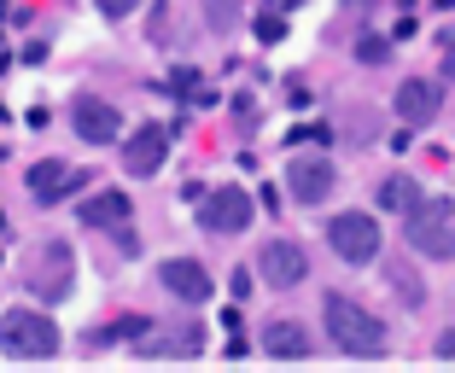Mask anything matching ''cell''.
<instances>
[{"mask_svg": "<svg viewBox=\"0 0 455 373\" xmlns=\"http://www.w3.org/2000/svg\"><path fill=\"white\" fill-rule=\"evenodd\" d=\"M275 6H298V0H275Z\"/></svg>", "mask_w": 455, "mask_h": 373, "instance_id": "26", "label": "cell"}, {"mask_svg": "<svg viewBox=\"0 0 455 373\" xmlns=\"http://www.w3.org/2000/svg\"><path fill=\"white\" fill-rule=\"evenodd\" d=\"M76 186H88V175L70 170V163H59V158H41L36 170H29V193H36V204H65Z\"/></svg>", "mask_w": 455, "mask_h": 373, "instance_id": "11", "label": "cell"}, {"mask_svg": "<svg viewBox=\"0 0 455 373\" xmlns=\"http://www.w3.org/2000/svg\"><path fill=\"white\" fill-rule=\"evenodd\" d=\"M140 350H147V356H199L204 350V338L199 333H175V338H140Z\"/></svg>", "mask_w": 455, "mask_h": 373, "instance_id": "16", "label": "cell"}, {"mask_svg": "<svg viewBox=\"0 0 455 373\" xmlns=\"http://www.w3.org/2000/svg\"><path fill=\"white\" fill-rule=\"evenodd\" d=\"M286 140H292V147H327V140H333V129H327V123H304V129H292Z\"/></svg>", "mask_w": 455, "mask_h": 373, "instance_id": "20", "label": "cell"}, {"mask_svg": "<svg viewBox=\"0 0 455 373\" xmlns=\"http://www.w3.org/2000/svg\"><path fill=\"white\" fill-rule=\"evenodd\" d=\"M356 59H362V65H386V59H391V41L386 36H362L356 41Z\"/></svg>", "mask_w": 455, "mask_h": 373, "instance_id": "19", "label": "cell"}, {"mask_svg": "<svg viewBox=\"0 0 455 373\" xmlns=\"http://www.w3.org/2000/svg\"><path fill=\"white\" fill-rule=\"evenodd\" d=\"M82 227H106V234H117V227L134 222V199L123 193V186H106V193H94V199H82Z\"/></svg>", "mask_w": 455, "mask_h": 373, "instance_id": "13", "label": "cell"}, {"mask_svg": "<svg viewBox=\"0 0 455 373\" xmlns=\"http://www.w3.org/2000/svg\"><path fill=\"white\" fill-rule=\"evenodd\" d=\"M94 6H100V12H106V18H129L134 6H140V0H94Z\"/></svg>", "mask_w": 455, "mask_h": 373, "instance_id": "23", "label": "cell"}, {"mask_svg": "<svg viewBox=\"0 0 455 373\" xmlns=\"http://www.w3.org/2000/svg\"><path fill=\"white\" fill-rule=\"evenodd\" d=\"M0 350H6V356H24V361L53 356L59 350L53 315H41V309H6V315H0Z\"/></svg>", "mask_w": 455, "mask_h": 373, "instance_id": "3", "label": "cell"}, {"mask_svg": "<svg viewBox=\"0 0 455 373\" xmlns=\"http://www.w3.org/2000/svg\"><path fill=\"white\" fill-rule=\"evenodd\" d=\"M164 158H170V129H164V123H140V129L123 140V170H129L134 181L158 175Z\"/></svg>", "mask_w": 455, "mask_h": 373, "instance_id": "8", "label": "cell"}, {"mask_svg": "<svg viewBox=\"0 0 455 373\" xmlns=\"http://www.w3.org/2000/svg\"><path fill=\"white\" fill-rule=\"evenodd\" d=\"M204 18H211V29H234V18H240V0H204Z\"/></svg>", "mask_w": 455, "mask_h": 373, "instance_id": "18", "label": "cell"}, {"mask_svg": "<svg viewBox=\"0 0 455 373\" xmlns=\"http://www.w3.org/2000/svg\"><path fill=\"white\" fill-rule=\"evenodd\" d=\"M443 76H450V82H455V47H450V59H443Z\"/></svg>", "mask_w": 455, "mask_h": 373, "instance_id": "25", "label": "cell"}, {"mask_svg": "<svg viewBox=\"0 0 455 373\" xmlns=\"http://www.w3.org/2000/svg\"><path fill=\"white\" fill-rule=\"evenodd\" d=\"M0 123H6V106H0Z\"/></svg>", "mask_w": 455, "mask_h": 373, "instance_id": "28", "label": "cell"}, {"mask_svg": "<svg viewBox=\"0 0 455 373\" xmlns=\"http://www.w3.org/2000/svg\"><path fill=\"white\" fill-rule=\"evenodd\" d=\"M70 123H76V134L88 140V147H111V140H123L117 106H106V99H94V93H82L76 106H70Z\"/></svg>", "mask_w": 455, "mask_h": 373, "instance_id": "10", "label": "cell"}, {"mask_svg": "<svg viewBox=\"0 0 455 373\" xmlns=\"http://www.w3.org/2000/svg\"><path fill=\"white\" fill-rule=\"evenodd\" d=\"M263 350H268V356H281V361H304L309 350H315V338H309L298 321H275V327L263 333Z\"/></svg>", "mask_w": 455, "mask_h": 373, "instance_id": "15", "label": "cell"}, {"mask_svg": "<svg viewBox=\"0 0 455 373\" xmlns=\"http://www.w3.org/2000/svg\"><path fill=\"white\" fill-rule=\"evenodd\" d=\"M257 41H263V47H275V41H286V18L263 12V18H257Z\"/></svg>", "mask_w": 455, "mask_h": 373, "instance_id": "21", "label": "cell"}, {"mask_svg": "<svg viewBox=\"0 0 455 373\" xmlns=\"http://www.w3.org/2000/svg\"><path fill=\"white\" fill-rule=\"evenodd\" d=\"M415 199H420V186L409 181V175H391V181H379V204H386V210H409Z\"/></svg>", "mask_w": 455, "mask_h": 373, "instance_id": "17", "label": "cell"}, {"mask_svg": "<svg viewBox=\"0 0 455 373\" xmlns=\"http://www.w3.org/2000/svg\"><path fill=\"white\" fill-rule=\"evenodd\" d=\"M322 321H327V338H333L345 356H386V321L368 315L356 298L345 292H327L322 304Z\"/></svg>", "mask_w": 455, "mask_h": 373, "instance_id": "2", "label": "cell"}, {"mask_svg": "<svg viewBox=\"0 0 455 373\" xmlns=\"http://www.w3.org/2000/svg\"><path fill=\"white\" fill-rule=\"evenodd\" d=\"M158 280H164V292L181 298V304H204V298L216 292L211 274H204V263H193V257H170V263L158 268Z\"/></svg>", "mask_w": 455, "mask_h": 373, "instance_id": "12", "label": "cell"}, {"mask_svg": "<svg viewBox=\"0 0 455 373\" xmlns=\"http://www.w3.org/2000/svg\"><path fill=\"white\" fill-rule=\"evenodd\" d=\"M170 88H175V93H199V70H188V65H181V70L170 76Z\"/></svg>", "mask_w": 455, "mask_h": 373, "instance_id": "22", "label": "cell"}, {"mask_svg": "<svg viewBox=\"0 0 455 373\" xmlns=\"http://www.w3.org/2000/svg\"><path fill=\"white\" fill-rule=\"evenodd\" d=\"M333 186H339V170L327 158H315V152H298V158L286 163V193H292L298 204H322Z\"/></svg>", "mask_w": 455, "mask_h": 373, "instance_id": "9", "label": "cell"}, {"mask_svg": "<svg viewBox=\"0 0 455 373\" xmlns=\"http://www.w3.org/2000/svg\"><path fill=\"white\" fill-rule=\"evenodd\" d=\"M438 356H450V361H455V333H443V338H438Z\"/></svg>", "mask_w": 455, "mask_h": 373, "instance_id": "24", "label": "cell"}, {"mask_svg": "<svg viewBox=\"0 0 455 373\" xmlns=\"http://www.w3.org/2000/svg\"><path fill=\"white\" fill-rule=\"evenodd\" d=\"M70 280H76V257H70V245L47 240L41 257L29 263V292H36L41 304H59V298H70Z\"/></svg>", "mask_w": 455, "mask_h": 373, "instance_id": "5", "label": "cell"}, {"mask_svg": "<svg viewBox=\"0 0 455 373\" xmlns=\"http://www.w3.org/2000/svg\"><path fill=\"white\" fill-rule=\"evenodd\" d=\"M438 106H443V93H438V82H403L397 88V117L409 123V129H427L432 117H438Z\"/></svg>", "mask_w": 455, "mask_h": 373, "instance_id": "14", "label": "cell"}, {"mask_svg": "<svg viewBox=\"0 0 455 373\" xmlns=\"http://www.w3.org/2000/svg\"><path fill=\"white\" fill-rule=\"evenodd\" d=\"M199 227L204 234H245V227H251V193H245V186H216V193H204Z\"/></svg>", "mask_w": 455, "mask_h": 373, "instance_id": "6", "label": "cell"}, {"mask_svg": "<svg viewBox=\"0 0 455 373\" xmlns=\"http://www.w3.org/2000/svg\"><path fill=\"white\" fill-rule=\"evenodd\" d=\"M0 234H6V216H0Z\"/></svg>", "mask_w": 455, "mask_h": 373, "instance_id": "27", "label": "cell"}, {"mask_svg": "<svg viewBox=\"0 0 455 373\" xmlns=\"http://www.w3.org/2000/svg\"><path fill=\"white\" fill-rule=\"evenodd\" d=\"M403 240H409V251L432 257V263H450L455 257V199H443V193H420L409 210H403Z\"/></svg>", "mask_w": 455, "mask_h": 373, "instance_id": "1", "label": "cell"}, {"mask_svg": "<svg viewBox=\"0 0 455 373\" xmlns=\"http://www.w3.org/2000/svg\"><path fill=\"white\" fill-rule=\"evenodd\" d=\"M327 245H333L345 263H374L379 257V222L368 210H339L333 222H327Z\"/></svg>", "mask_w": 455, "mask_h": 373, "instance_id": "4", "label": "cell"}, {"mask_svg": "<svg viewBox=\"0 0 455 373\" xmlns=\"http://www.w3.org/2000/svg\"><path fill=\"white\" fill-rule=\"evenodd\" d=\"M257 274H263L275 292H292V286L309 280V251L292 245V240H268L263 251H257Z\"/></svg>", "mask_w": 455, "mask_h": 373, "instance_id": "7", "label": "cell"}]
</instances>
